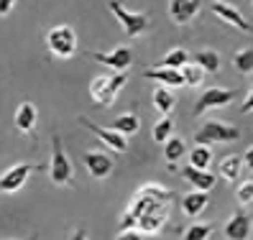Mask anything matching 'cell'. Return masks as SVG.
Returning <instances> with one entry per match:
<instances>
[{"mask_svg":"<svg viewBox=\"0 0 253 240\" xmlns=\"http://www.w3.org/2000/svg\"><path fill=\"white\" fill-rule=\"evenodd\" d=\"M46 46L51 51L54 59L59 62H67L77 51V34H74L72 26H54L46 34Z\"/></svg>","mask_w":253,"mask_h":240,"instance_id":"cell-1","label":"cell"},{"mask_svg":"<svg viewBox=\"0 0 253 240\" xmlns=\"http://www.w3.org/2000/svg\"><path fill=\"white\" fill-rule=\"evenodd\" d=\"M49 179L56 187H67L72 184L74 179V169H72V161L64 151V143L59 136L51 138V163H49Z\"/></svg>","mask_w":253,"mask_h":240,"instance_id":"cell-2","label":"cell"},{"mask_svg":"<svg viewBox=\"0 0 253 240\" xmlns=\"http://www.w3.org/2000/svg\"><path fill=\"white\" fill-rule=\"evenodd\" d=\"M126 82H128L126 72H118V74H113V77H97L92 82V87H90V95H92V100L100 105V108H108V105L115 102L118 92L126 87Z\"/></svg>","mask_w":253,"mask_h":240,"instance_id":"cell-3","label":"cell"},{"mask_svg":"<svg viewBox=\"0 0 253 240\" xmlns=\"http://www.w3.org/2000/svg\"><path fill=\"white\" fill-rule=\"evenodd\" d=\"M241 138V130L235 125H225L220 120H207V123L195 133V143L197 146H210V143H230Z\"/></svg>","mask_w":253,"mask_h":240,"instance_id":"cell-4","label":"cell"},{"mask_svg":"<svg viewBox=\"0 0 253 240\" xmlns=\"http://www.w3.org/2000/svg\"><path fill=\"white\" fill-rule=\"evenodd\" d=\"M108 8L113 10V16L118 18V23L123 26V31H126L128 39L141 36L143 31H148V26H151V21H148L146 13H130V10H126L121 0H110Z\"/></svg>","mask_w":253,"mask_h":240,"instance_id":"cell-5","label":"cell"},{"mask_svg":"<svg viewBox=\"0 0 253 240\" xmlns=\"http://www.w3.org/2000/svg\"><path fill=\"white\" fill-rule=\"evenodd\" d=\"M43 166H39V163H16V166H10L8 171L0 174V192H18L26 182H28V176H31L34 171H41Z\"/></svg>","mask_w":253,"mask_h":240,"instance_id":"cell-6","label":"cell"},{"mask_svg":"<svg viewBox=\"0 0 253 240\" xmlns=\"http://www.w3.org/2000/svg\"><path fill=\"white\" fill-rule=\"evenodd\" d=\"M77 123L82 125V128H87L90 133H95L97 136V141H102L110 151H115V154H126L128 151V138L126 136H121L118 130H113V128H102V125H95V123H90L84 115H80L77 118Z\"/></svg>","mask_w":253,"mask_h":240,"instance_id":"cell-7","label":"cell"},{"mask_svg":"<svg viewBox=\"0 0 253 240\" xmlns=\"http://www.w3.org/2000/svg\"><path fill=\"white\" fill-rule=\"evenodd\" d=\"M233 97H235L233 89L210 87V89H205V92L197 97L195 110H192V113H195V115L200 118V115H205L207 110H212V108H225V105H230V102H233Z\"/></svg>","mask_w":253,"mask_h":240,"instance_id":"cell-8","label":"cell"},{"mask_svg":"<svg viewBox=\"0 0 253 240\" xmlns=\"http://www.w3.org/2000/svg\"><path fill=\"white\" fill-rule=\"evenodd\" d=\"M87 59H92V62H97L102 67H110L113 72H126L133 62V51H130V46H118L110 54L108 51H92V54H87Z\"/></svg>","mask_w":253,"mask_h":240,"instance_id":"cell-9","label":"cell"},{"mask_svg":"<svg viewBox=\"0 0 253 240\" xmlns=\"http://www.w3.org/2000/svg\"><path fill=\"white\" fill-rule=\"evenodd\" d=\"M212 13L220 18V21H225V23H230V26H235L238 31H243V34H251L253 31V26L243 18V13L238 10L233 3H225V0H212Z\"/></svg>","mask_w":253,"mask_h":240,"instance_id":"cell-10","label":"cell"},{"mask_svg":"<svg viewBox=\"0 0 253 240\" xmlns=\"http://www.w3.org/2000/svg\"><path fill=\"white\" fill-rule=\"evenodd\" d=\"M82 161H84V169L90 171V176L92 179H97V182H102V179H108L110 174H113V159L108 156V154H102V151H87L84 156H82Z\"/></svg>","mask_w":253,"mask_h":240,"instance_id":"cell-11","label":"cell"},{"mask_svg":"<svg viewBox=\"0 0 253 240\" xmlns=\"http://www.w3.org/2000/svg\"><path fill=\"white\" fill-rule=\"evenodd\" d=\"M202 0H169V16L176 26H184L200 13Z\"/></svg>","mask_w":253,"mask_h":240,"instance_id":"cell-12","label":"cell"},{"mask_svg":"<svg viewBox=\"0 0 253 240\" xmlns=\"http://www.w3.org/2000/svg\"><path fill=\"white\" fill-rule=\"evenodd\" d=\"M146 80H154L159 82L161 87H169V89H179V87H187L184 84V77H182V69H164V67H151L143 72Z\"/></svg>","mask_w":253,"mask_h":240,"instance_id":"cell-13","label":"cell"},{"mask_svg":"<svg viewBox=\"0 0 253 240\" xmlns=\"http://www.w3.org/2000/svg\"><path fill=\"white\" fill-rule=\"evenodd\" d=\"M225 238L228 240H248L251 238V220H248V215H243V212H235V215H230V220L225 222Z\"/></svg>","mask_w":253,"mask_h":240,"instance_id":"cell-14","label":"cell"},{"mask_svg":"<svg viewBox=\"0 0 253 240\" xmlns=\"http://www.w3.org/2000/svg\"><path fill=\"white\" fill-rule=\"evenodd\" d=\"M179 174L184 176V182H189L195 189H200V192H210L212 187H215V176L210 174V171H202V169H195V166H187L184 169H179Z\"/></svg>","mask_w":253,"mask_h":240,"instance_id":"cell-15","label":"cell"},{"mask_svg":"<svg viewBox=\"0 0 253 240\" xmlns=\"http://www.w3.org/2000/svg\"><path fill=\"white\" fill-rule=\"evenodd\" d=\"M182 209H184V215H187V217H197V215H202L205 209H207V192L195 189V192L184 194V197H182Z\"/></svg>","mask_w":253,"mask_h":240,"instance_id":"cell-16","label":"cell"},{"mask_svg":"<svg viewBox=\"0 0 253 240\" xmlns=\"http://www.w3.org/2000/svg\"><path fill=\"white\" fill-rule=\"evenodd\" d=\"M108 128H113V130L121 133V136L130 138V136H136V133H138V128H141V120H138V115L126 113V115H118V118L113 120V123H110Z\"/></svg>","mask_w":253,"mask_h":240,"instance_id":"cell-17","label":"cell"},{"mask_svg":"<svg viewBox=\"0 0 253 240\" xmlns=\"http://www.w3.org/2000/svg\"><path fill=\"white\" fill-rule=\"evenodd\" d=\"M36 125V105L31 102H21L16 110V128L21 133H31Z\"/></svg>","mask_w":253,"mask_h":240,"instance_id":"cell-18","label":"cell"},{"mask_svg":"<svg viewBox=\"0 0 253 240\" xmlns=\"http://www.w3.org/2000/svg\"><path fill=\"white\" fill-rule=\"evenodd\" d=\"M154 108L164 115V118H167V115H171V110H174V105H176V97H174V92H171V89L169 87H156L154 89Z\"/></svg>","mask_w":253,"mask_h":240,"instance_id":"cell-19","label":"cell"},{"mask_svg":"<svg viewBox=\"0 0 253 240\" xmlns=\"http://www.w3.org/2000/svg\"><path fill=\"white\" fill-rule=\"evenodd\" d=\"M243 171V159L241 156H225L220 161V176L225 179V182H238V176Z\"/></svg>","mask_w":253,"mask_h":240,"instance_id":"cell-20","label":"cell"},{"mask_svg":"<svg viewBox=\"0 0 253 240\" xmlns=\"http://www.w3.org/2000/svg\"><path fill=\"white\" fill-rule=\"evenodd\" d=\"M192 62L200 64L207 74H215L220 69V54L212 51V49H202V51H197L195 56H192Z\"/></svg>","mask_w":253,"mask_h":240,"instance_id":"cell-21","label":"cell"},{"mask_svg":"<svg viewBox=\"0 0 253 240\" xmlns=\"http://www.w3.org/2000/svg\"><path fill=\"white\" fill-rule=\"evenodd\" d=\"M189 166L210 171V166H212V151L207 146H195V148H192V154H189Z\"/></svg>","mask_w":253,"mask_h":240,"instance_id":"cell-22","label":"cell"},{"mask_svg":"<svg viewBox=\"0 0 253 240\" xmlns=\"http://www.w3.org/2000/svg\"><path fill=\"white\" fill-rule=\"evenodd\" d=\"M184 154H187V143H184V138H179V136H171L167 143H164V159H167V161L176 163V161H179Z\"/></svg>","mask_w":253,"mask_h":240,"instance_id":"cell-23","label":"cell"},{"mask_svg":"<svg viewBox=\"0 0 253 240\" xmlns=\"http://www.w3.org/2000/svg\"><path fill=\"white\" fill-rule=\"evenodd\" d=\"M189 62H192V56H189L184 49H174V51H169L167 56H164L156 67H164V69H182V67L189 64Z\"/></svg>","mask_w":253,"mask_h":240,"instance_id":"cell-24","label":"cell"},{"mask_svg":"<svg viewBox=\"0 0 253 240\" xmlns=\"http://www.w3.org/2000/svg\"><path fill=\"white\" fill-rule=\"evenodd\" d=\"M205 69L200 67V64H195V62H189V64H184L182 67V77H184V84L187 87H200L202 82H205Z\"/></svg>","mask_w":253,"mask_h":240,"instance_id":"cell-25","label":"cell"},{"mask_svg":"<svg viewBox=\"0 0 253 240\" xmlns=\"http://www.w3.org/2000/svg\"><path fill=\"white\" fill-rule=\"evenodd\" d=\"M171 136H174V120L167 115V118H161L159 123L154 125V141L156 143H167Z\"/></svg>","mask_w":253,"mask_h":240,"instance_id":"cell-26","label":"cell"},{"mask_svg":"<svg viewBox=\"0 0 253 240\" xmlns=\"http://www.w3.org/2000/svg\"><path fill=\"white\" fill-rule=\"evenodd\" d=\"M233 67L241 74H251L253 72V49H243L233 56Z\"/></svg>","mask_w":253,"mask_h":240,"instance_id":"cell-27","label":"cell"},{"mask_svg":"<svg viewBox=\"0 0 253 240\" xmlns=\"http://www.w3.org/2000/svg\"><path fill=\"white\" fill-rule=\"evenodd\" d=\"M212 225L210 222H200V225H189L187 233H184V240H207L212 235Z\"/></svg>","mask_w":253,"mask_h":240,"instance_id":"cell-28","label":"cell"},{"mask_svg":"<svg viewBox=\"0 0 253 240\" xmlns=\"http://www.w3.org/2000/svg\"><path fill=\"white\" fill-rule=\"evenodd\" d=\"M138 192H141V194H148L151 200H159V202H169V200H171V192L161 189V187H156V184H151V187H141Z\"/></svg>","mask_w":253,"mask_h":240,"instance_id":"cell-29","label":"cell"},{"mask_svg":"<svg viewBox=\"0 0 253 240\" xmlns=\"http://www.w3.org/2000/svg\"><path fill=\"white\" fill-rule=\"evenodd\" d=\"M235 197H238V202H241V204H251L253 202V182H243L241 187H238Z\"/></svg>","mask_w":253,"mask_h":240,"instance_id":"cell-30","label":"cell"},{"mask_svg":"<svg viewBox=\"0 0 253 240\" xmlns=\"http://www.w3.org/2000/svg\"><path fill=\"white\" fill-rule=\"evenodd\" d=\"M133 228H138V220L133 217L130 212H126L123 220H121V230H133Z\"/></svg>","mask_w":253,"mask_h":240,"instance_id":"cell-31","label":"cell"},{"mask_svg":"<svg viewBox=\"0 0 253 240\" xmlns=\"http://www.w3.org/2000/svg\"><path fill=\"white\" fill-rule=\"evenodd\" d=\"M115 240H143V238L136 228H133V230H121V235H118Z\"/></svg>","mask_w":253,"mask_h":240,"instance_id":"cell-32","label":"cell"},{"mask_svg":"<svg viewBox=\"0 0 253 240\" xmlns=\"http://www.w3.org/2000/svg\"><path fill=\"white\" fill-rule=\"evenodd\" d=\"M13 5H16V0H0V18H5L13 10Z\"/></svg>","mask_w":253,"mask_h":240,"instance_id":"cell-33","label":"cell"},{"mask_svg":"<svg viewBox=\"0 0 253 240\" xmlns=\"http://www.w3.org/2000/svg\"><path fill=\"white\" fill-rule=\"evenodd\" d=\"M241 110H243V113H253V89L246 95V100H243V105H241Z\"/></svg>","mask_w":253,"mask_h":240,"instance_id":"cell-34","label":"cell"},{"mask_svg":"<svg viewBox=\"0 0 253 240\" xmlns=\"http://www.w3.org/2000/svg\"><path fill=\"white\" fill-rule=\"evenodd\" d=\"M243 166H248L251 171H253V146L246 151V156H243Z\"/></svg>","mask_w":253,"mask_h":240,"instance_id":"cell-35","label":"cell"},{"mask_svg":"<svg viewBox=\"0 0 253 240\" xmlns=\"http://www.w3.org/2000/svg\"><path fill=\"white\" fill-rule=\"evenodd\" d=\"M69 240H87V230H84V228H77V230L72 233Z\"/></svg>","mask_w":253,"mask_h":240,"instance_id":"cell-36","label":"cell"},{"mask_svg":"<svg viewBox=\"0 0 253 240\" xmlns=\"http://www.w3.org/2000/svg\"><path fill=\"white\" fill-rule=\"evenodd\" d=\"M28 240H39V235H36V233H34V235H31V238H28Z\"/></svg>","mask_w":253,"mask_h":240,"instance_id":"cell-37","label":"cell"}]
</instances>
